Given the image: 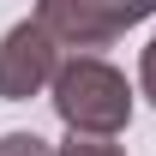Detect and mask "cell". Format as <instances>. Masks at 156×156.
Here are the masks:
<instances>
[{"mask_svg":"<svg viewBox=\"0 0 156 156\" xmlns=\"http://www.w3.org/2000/svg\"><path fill=\"white\" fill-rule=\"evenodd\" d=\"M48 102L66 120V132H78V138H114L132 120V84H126V72H114L96 54H66Z\"/></svg>","mask_w":156,"mask_h":156,"instance_id":"obj_1","label":"cell"},{"mask_svg":"<svg viewBox=\"0 0 156 156\" xmlns=\"http://www.w3.org/2000/svg\"><path fill=\"white\" fill-rule=\"evenodd\" d=\"M60 66H66V54H60V42L42 30V18H18L0 36V96L6 102H30V96H42V90H54Z\"/></svg>","mask_w":156,"mask_h":156,"instance_id":"obj_2","label":"cell"},{"mask_svg":"<svg viewBox=\"0 0 156 156\" xmlns=\"http://www.w3.org/2000/svg\"><path fill=\"white\" fill-rule=\"evenodd\" d=\"M42 18V30L60 42V48H108V42L120 36V30H132L138 18H144V6H102V0H48L36 12Z\"/></svg>","mask_w":156,"mask_h":156,"instance_id":"obj_3","label":"cell"},{"mask_svg":"<svg viewBox=\"0 0 156 156\" xmlns=\"http://www.w3.org/2000/svg\"><path fill=\"white\" fill-rule=\"evenodd\" d=\"M54 156H126V150L108 144V138H78V132H66V144H54Z\"/></svg>","mask_w":156,"mask_h":156,"instance_id":"obj_4","label":"cell"},{"mask_svg":"<svg viewBox=\"0 0 156 156\" xmlns=\"http://www.w3.org/2000/svg\"><path fill=\"white\" fill-rule=\"evenodd\" d=\"M0 156H54V150L36 132H0Z\"/></svg>","mask_w":156,"mask_h":156,"instance_id":"obj_5","label":"cell"},{"mask_svg":"<svg viewBox=\"0 0 156 156\" xmlns=\"http://www.w3.org/2000/svg\"><path fill=\"white\" fill-rule=\"evenodd\" d=\"M138 90H144L150 108H156V36L144 42V54H138Z\"/></svg>","mask_w":156,"mask_h":156,"instance_id":"obj_6","label":"cell"}]
</instances>
